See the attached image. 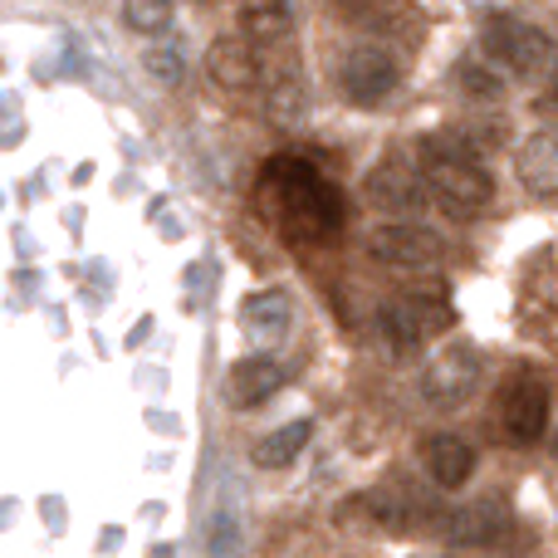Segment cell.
I'll list each match as a JSON object with an SVG mask.
<instances>
[{
	"label": "cell",
	"mask_w": 558,
	"mask_h": 558,
	"mask_svg": "<svg viewBox=\"0 0 558 558\" xmlns=\"http://www.w3.org/2000/svg\"><path fill=\"white\" fill-rule=\"evenodd\" d=\"M260 202L270 211V221L279 226V235H289L299 245L333 241L348 216L338 182L299 153H275L260 167Z\"/></svg>",
	"instance_id": "cell-1"
},
{
	"label": "cell",
	"mask_w": 558,
	"mask_h": 558,
	"mask_svg": "<svg viewBox=\"0 0 558 558\" xmlns=\"http://www.w3.org/2000/svg\"><path fill=\"white\" fill-rule=\"evenodd\" d=\"M422 177L432 202L456 221H471L495 202V177L475 162V147L456 133H436L422 143Z\"/></svg>",
	"instance_id": "cell-2"
},
{
	"label": "cell",
	"mask_w": 558,
	"mask_h": 558,
	"mask_svg": "<svg viewBox=\"0 0 558 558\" xmlns=\"http://www.w3.org/2000/svg\"><path fill=\"white\" fill-rule=\"evenodd\" d=\"M451 324H456V314H451V299H446L441 279H422V284H412L407 294L387 299L377 308V328H383L392 353H412L432 333H446Z\"/></svg>",
	"instance_id": "cell-3"
},
{
	"label": "cell",
	"mask_w": 558,
	"mask_h": 558,
	"mask_svg": "<svg viewBox=\"0 0 558 558\" xmlns=\"http://www.w3.org/2000/svg\"><path fill=\"white\" fill-rule=\"evenodd\" d=\"M481 45H485V54H490L500 69H510V74H524V78L539 74V69L554 59V39L544 35L539 25H530V20L510 15V10H495V15H485Z\"/></svg>",
	"instance_id": "cell-4"
},
{
	"label": "cell",
	"mask_w": 558,
	"mask_h": 558,
	"mask_svg": "<svg viewBox=\"0 0 558 558\" xmlns=\"http://www.w3.org/2000/svg\"><path fill=\"white\" fill-rule=\"evenodd\" d=\"M397 84H402V69H397V59L387 54L383 45H357V49H348L343 64H338V94L353 108L387 104V98L397 94Z\"/></svg>",
	"instance_id": "cell-5"
},
{
	"label": "cell",
	"mask_w": 558,
	"mask_h": 558,
	"mask_svg": "<svg viewBox=\"0 0 558 558\" xmlns=\"http://www.w3.org/2000/svg\"><path fill=\"white\" fill-rule=\"evenodd\" d=\"M481 387V353L475 348H446L426 363L422 373V402L436 412H456V407L471 402V392Z\"/></svg>",
	"instance_id": "cell-6"
},
{
	"label": "cell",
	"mask_w": 558,
	"mask_h": 558,
	"mask_svg": "<svg viewBox=\"0 0 558 558\" xmlns=\"http://www.w3.org/2000/svg\"><path fill=\"white\" fill-rule=\"evenodd\" d=\"M500 426H505V436H510L514 446L544 441V432H549V387H544V377L520 373V377H510V383H505V392H500Z\"/></svg>",
	"instance_id": "cell-7"
},
{
	"label": "cell",
	"mask_w": 558,
	"mask_h": 558,
	"mask_svg": "<svg viewBox=\"0 0 558 558\" xmlns=\"http://www.w3.org/2000/svg\"><path fill=\"white\" fill-rule=\"evenodd\" d=\"M367 255L387 270H436L446 260V245L422 226H383L367 235Z\"/></svg>",
	"instance_id": "cell-8"
},
{
	"label": "cell",
	"mask_w": 558,
	"mask_h": 558,
	"mask_svg": "<svg viewBox=\"0 0 558 558\" xmlns=\"http://www.w3.org/2000/svg\"><path fill=\"white\" fill-rule=\"evenodd\" d=\"M367 202L377 206V211H392V216H412L426 206V177L416 172V167H407L402 157H387V162H377L373 172H367L363 182Z\"/></svg>",
	"instance_id": "cell-9"
},
{
	"label": "cell",
	"mask_w": 558,
	"mask_h": 558,
	"mask_svg": "<svg viewBox=\"0 0 558 558\" xmlns=\"http://www.w3.org/2000/svg\"><path fill=\"white\" fill-rule=\"evenodd\" d=\"M206 78H211L221 94H255V88L265 84V59L255 54L251 39H216L211 49H206Z\"/></svg>",
	"instance_id": "cell-10"
},
{
	"label": "cell",
	"mask_w": 558,
	"mask_h": 558,
	"mask_svg": "<svg viewBox=\"0 0 558 558\" xmlns=\"http://www.w3.org/2000/svg\"><path fill=\"white\" fill-rule=\"evenodd\" d=\"M436 530H441L451 544H461V549H490V544H500L505 530H510V510H505L500 500L456 505V510L446 514Z\"/></svg>",
	"instance_id": "cell-11"
},
{
	"label": "cell",
	"mask_w": 558,
	"mask_h": 558,
	"mask_svg": "<svg viewBox=\"0 0 558 558\" xmlns=\"http://www.w3.org/2000/svg\"><path fill=\"white\" fill-rule=\"evenodd\" d=\"M279 387H284V367H279L275 357L255 353V357H241V363L226 373V402H231L235 412H255V407L270 402Z\"/></svg>",
	"instance_id": "cell-12"
},
{
	"label": "cell",
	"mask_w": 558,
	"mask_h": 558,
	"mask_svg": "<svg viewBox=\"0 0 558 558\" xmlns=\"http://www.w3.org/2000/svg\"><path fill=\"white\" fill-rule=\"evenodd\" d=\"M241 324H245V333H251V343H260V348L284 343L289 324H294L289 294L284 289H260V294H251L245 308H241Z\"/></svg>",
	"instance_id": "cell-13"
},
{
	"label": "cell",
	"mask_w": 558,
	"mask_h": 558,
	"mask_svg": "<svg viewBox=\"0 0 558 558\" xmlns=\"http://www.w3.org/2000/svg\"><path fill=\"white\" fill-rule=\"evenodd\" d=\"M422 471L432 475V485H441V490H461L475 475V451L461 436H432V441H422Z\"/></svg>",
	"instance_id": "cell-14"
},
{
	"label": "cell",
	"mask_w": 558,
	"mask_h": 558,
	"mask_svg": "<svg viewBox=\"0 0 558 558\" xmlns=\"http://www.w3.org/2000/svg\"><path fill=\"white\" fill-rule=\"evenodd\" d=\"M299 74H304L299 64H279L275 74L265 78V108H270V118L279 128L304 123V113H308V88Z\"/></svg>",
	"instance_id": "cell-15"
},
{
	"label": "cell",
	"mask_w": 558,
	"mask_h": 558,
	"mask_svg": "<svg viewBox=\"0 0 558 558\" xmlns=\"http://www.w3.org/2000/svg\"><path fill=\"white\" fill-rule=\"evenodd\" d=\"M206 558H241L245 549V510L235 500H216V510L206 514Z\"/></svg>",
	"instance_id": "cell-16"
},
{
	"label": "cell",
	"mask_w": 558,
	"mask_h": 558,
	"mask_svg": "<svg viewBox=\"0 0 558 558\" xmlns=\"http://www.w3.org/2000/svg\"><path fill=\"white\" fill-rule=\"evenodd\" d=\"M308 436H314V422H308V416H294V422L275 426L270 436H260V441H255V465L279 471V465H289L299 451H304Z\"/></svg>",
	"instance_id": "cell-17"
},
{
	"label": "cell",
	"mask_w": 558,
	"mask_h": 558,
	"mask_svg": "<svg viewBox=\"0 0 558 558\" xmlns=\"http://www.w3.org/2000/svg\"><path fill=\"white\" fill-rule=\"evenodd\" d=\"M235 20H241L251 45H270V39H284L294 29V10L279 5V0H251V5L235 10Z\"/></svg>",
	"instance_id": "cell-18"
},
{
	"label": "cell",
	"mask_w": 558,
	"mask_h": 558,
	"mask_svg": "<svg viewBox=\"0 0 558 558\" xmlns=\"http://www.w3.org/2000/svg\"><path fill=\"white\" fill-rule=\"evenodd\" d=\"M520 177L534 192H549L558 186V133H534L520 153Z\"/></svg>",
	"instance_id": "cell-19"
},
{
	"label": "cell",
	"mask_w": 558,
	"mask_h": 558,
	"mask_svg": "<svg viewBox=\"0 0 558 558\" xmlns=\"http://www.w3.org/2000/svg\"><path fill=\"white\" fill-rule=\"evenodd\" d=\"M143 64H147V74H153L162 88H177L186 78V49H182V39H177V35L147 39V45H143Z\"/></svg>",
	"instance_id": "cell-20"
},
{
	"label": "cell",
	"mask_w": 558,
	"mask_h": 558,
	"mask_svg": "<svg viewBox=\"0 0 558 558\" xmlns=\"http://www.w3.org/2000/svg\"><path fill=\"white\" fill-rule=\"evenodd\" d=\"M172 20H177V5H167V0H133V5H123V25L137 39L172 35Z\"/></svg>",
	"instance_id": "cell-21"
},
{
	"label": "cell",
	"mask_w": 558,
	"mask_h": 558,
	"mask_svg": "<svg viewBox=\"0 0 558 558\" xmlns=\"http://www.w3.org/2000/svg\"><path fill=\"white\" fill-rule=\"evenodd\" d=\"M456 78H461V88H465L471 98H500V94H505L500 78H495L485 64H475V59H465V64L456 69Z\"/></svg>",
	"instance_id": "cell-22"
},
{
	"label": "cell",
	"mask_w": 558,
	"mask_h": 558,
	"mask_svg": "<svg viewBox=\"0 0 558 558\" xmlns=\"http://www.w3.org/2000/svg\"><path fill=\"white\" fill-rule=\"evenodd\" d=\"M554 104H558V78H554Z\"/></svg>",
	"instance_id": "cell-23"
}]
</instances>
